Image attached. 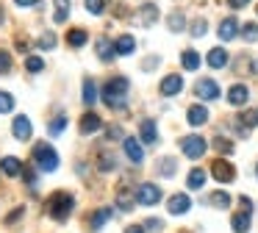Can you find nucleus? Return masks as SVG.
<instances>
[{
    "label": "nucleus",
    "mask_w": 258,
    "mask_h": 233,
    "mask_svg": "<svg viewBox=\"0 0 258 233\" xmlns=\"http://www.w3.org/2000/svg\"><path fill=\"white\" fill-rule=\"evenodd\" d=\"M131 83L128 78H111V81L103 86V103L108 105V108H125V94H128Z\"/></svg>",
    "instance_id": "obj_1"
},
{
    "label": "nucleus",
    "mask_w": 258,
    "mask_h": 233,
    "mask_svg": "<svg viewBox=\"0 0 258 233\" xmlns=\"http://www.w3.org/2000/svg\"><path fill=\"white\" fill-rule=\"evenodd\" d=\"M73 205H75L73 194H67V192H53L50 197H47V203H45V211L50 214V219L64 222L70 214H73Z\"/></svg>",
    "instance_id": "obj_2"
},
{
    "label": "nucleus",
    "mask_w": 258,
    "mask_h": 233,
    "mask_svg": "<svg viewBox=\"0 0 258 233\" xmlns=\"http://www.w3.org/2000/svg\"><path fill=\"white\" fill-rule=\"evenodd\" d=\"M34 161H36V166H39L42 172H56V166H58V153L53 150V144H45V142H39V144H34Z\"/></svg>",
    "instance_id": "obj_3"
},
{
    "label": "nucleus",
    "mask_w": 258,
    "mask_h": 233,
    "mask_svg": "<svg viewBox=\"0 0 258 233\" xmlns=\"http://www.w3.org/2000/svg\"><path fill=\"white\" fill-rule=\"evenodd\" d=\"M180 150H183L186 158H200V155H206L208 144L203 136H197V133H191V136H183L180 139Z\"/></svg>",
    "instance_id": "obj_4"
},
{
    "label": "nucleus",
    "mask_w": 258,
    "mask_h": 233,
    "mask_svg": "<svg viewBox=\"0 0 258 233\" xmlns=\"http://www.w3.org/2000/svg\"><path fill=\"white\" fill-rule=\"evenodd\" d=\"M158 200H161V189H158L156 183H142V186L136 189V203H142V205H156Z\"/></svg>",
    "instance_id": "obj_5"
},
{
    "label": "nucleus",
    "mask_w": 258,
    "mask_h": 233,
    "mask_svg": "<svg viewBox=\"0 0 258 233\" xmlns=\"http://www.w3.org/2000/svg\"><path fill=\"white\" fill-rule=\"evenodd\" d=\"M211 175L217 178L219 183H230V181L236 178V169H233V164H228L225 158H217V161L211 164Z\"/></svg>",
    "instance_id": "obj_6"
},
{
    "label": "nucleus",
    "mask_w": 258,
    "mask_h": 233,
    "mask_svg": "<svg viewBox=\"0 0 258 233\" xmlns=\"http://www.w3.org/2000/svg\"><path fill=\"white\" fill-rule=\"evenodd\" d=\"M195 92H197V97H200V100H217L219 97V86H217L214 78H200L197 86H195Z\"/></svg>",
    "instance_id": "obj_7"
},
{
    "label": "nucleus",
    "mask_w": 258,
    "mask_h": 233,
    "mask_svg": "<svg viewBox=\"0 0 258 233\" xmlns=\"http://www.w3.org/2000/svg\"><path fill=\"white\" fill-rule=\"evenodd\" d=\"M191 208V200H189V194H172L169 197V203H167V211L172 216H180V214H186V211Z\"/></svg>",
    "instance_id": "obj_8"
},
{
    "label": "nucleus",
    "mask_w": 258,
    "mask_h": 233,
    "mask_svg": "<svg viewBox=\"0 0 258 233\" xmlns=\"http://www.w3.org/2000/svg\"><path fill=\"white\" fill-rule=\"evenodd\" d=\"M180 89H183V78H180V75H175V72H172V75H167V78L161 81L158 92H161L164 97H172V94H178Z\"/></svg>",
    "instance_id": "obj_9"
},
{
    "label": "nucleus",
    "mask_w": 258,
    "mask_h": 233,
    "mask_svg": "<svg viewBox=\"0 0 258 233\" xmlns=\"http://www.w3.org/2000/svg\"><path fill=\"white\" fill-rule=\"evenodd\" d=\"M247 97H250V89H247L244 83H236V86L228 89V103L236 105V108H239V105H244Z\"/></svg>",
    "instance_id": "obj_10"
},
{
    "label": "nucleus",
    "mask_w": 258,
    "mask_h": 233,
    "mask_svg": "<svg viewBox=\"0 0 258 233\" xmlns=\"http://www.w3.org/2000/svg\"><path fill=\"white\" fill-rule=\"evenodd\" d=\"M186 122H189L191 128H200L208 122V108L206 105H191L189 111H186Z\"/></svg>",
    "instance_id": "obj_11"
},
{
    "label": "nucleus",
    "mask_w": 258,
    "mask_h": 233,
    "mask_svg": "<svg viewBox=\"0 0 258 233\" xmlns=\"http://www.w3.org/2000/svg\"><path fill=\"white\" fill-rule=\"evenodd\" d=\"M236 36H239V22H236V17H228V20L219 22V39L222 42H230Z\"/></svg>",
    "instance_id": "obj_12"
},
{
    "label": "nucleus",
    "mask_w": 258,
    "mask_h": 233,
    "mask_svg": "<svg viewBox=\"0 0 258 233\" xmlns=\"http://www.w3.org/2000/svg\"><path fill=\"white\" fill-rule=\"evenodd\" d=\"M134 203H136V194L131 192L128 186H119L117 189V208L119 211H134Z\"/></svg>",
    "instance_id": "obj_13"
},
{
    "label": "nucleus",
    "mask_w": 258,
    "mask_h": 233,
    "mask_svg": "<svg viewBox=\"0 0 258 233\" xmlns=\"http://www.w3.org/2000/svg\"><path fill=\"white\" fill-rule=\"evenodd\" d=\"M0 169L6 172L9 178H17V175H23V169H25V164L20 158H14V155H6V158L0 161Z\"/></svg>",
    "instance_id": "obj_14"
},
{
    "label": "nucleus",
    "mask_w": 258,
    "mask_h": 233,
    "mask_svg": "<svg viewBox=\"0 0 258 233\" xmlns=\"http://www.w3.org/2000/svg\"><path fill=\"white\" fill-rule=\"evenodd\" d=\"M103 125V120L95 114V111H86L84 116H81V133H97Z\"/></svg>",
    "instance_id": "obj_15"
},
{
    "label": "nucleus",
    "mask_w": 258,
    "mask_h": 233,
    "mask_svg": "<svg viewBox=\"0 0 258 233\" xmlns=\"http://www.w3.org/2000/svg\"><path fill=\"white\" fill-rule=\"evenodd\" d=\"M31 131H34V128H31V120L28 116H14V122H12V133L17 139H31Z\"/></svg>",
    "instance_id": "obj_16"
},
{
    "label": "nucleus",
    "mask_w": 258,
    "mask_h": 233,
    "mask_svg": "<svg viewBox=\"0 0 258 233\" xmlns=\"http://www.w3.org/2000/svg\"><path fill=\"white\" fill-rule=\"evenodd\" d=\"M95 50H97V55H100V61H111L114 55H117V47L108 42V36H100V39H97V42H95Z\"/></svg>",
    "instance_id": "obj_17"
},
{
    "label": "nucleus",
    "mask_w": 258,
    "mask_h": 233,
    "mask_svg": "<svg viewBox=\"0 0 258 233\" xmlns=\"http://www.w3.org/2000/svg\"><path fill=\"white\" fill-rule=\"evenodd\" d=\"M139 133H142V142L145 144H156L158 142V131H156V122L153 120H145L139 125Z\"/></svg>",
    "instance_id": "obj_18"
},
{
    "label": "nucleus",
    "mask_w": 258,
    "mask_h": 233,
    "mask_svg": "<svg viewBox=\"0 0 258 233\" xmlns=\"http://www.w3.org/2000/svg\"><path fill=\"white\" fill-rule=\"evenodd\" d=\"M125 153H128V158L134 161V164H142V161H145V150H142V144L136 142V139H125Z\"/></svg>",
    "instance_id": "obj_19"
},
{
    "label": "nucleus",
    "mask_w": 258,
    "mask_h": 233,
    "mask_svg": "<svg viewBox=\"0 0 258 233\" xmlns=\"http://www.w3.org/2000/svg\"><path fill=\"white\" fill-rule=\"evenodd\" d=\"M97 169L100 172H114L117 169V158H114V153L100 150V153H97Z\"/></svg>",
    "instance_id": "obj_20"
},
{
    "label": "nucleus",
    "mask_w": 258,
    "mask_h": 233,
    "mask_svg": "<svg viewBox=\"0 0 258 233\" xmlns=\"http://www.w3.org/2000/svg\"><path fill=\"white\" fill-rule=\"evenodd\" d=\"M114 47H117V55H131L136 50V42H134V36H131V33H122V36L114 42Z\"/></svg>",
    "instance_id": "obj_21"
},
{
    "label": "nucleus",
    "mask_w": 258,
    "mask_h": 233,
    "mask_svg": "<svg viewBox=\"0 0 258 233\" xmlns=\"http://www.w3.org/2000/svg\"><path fill=\"white\" fill-rule=\"evenodd\" d=\"M230 225H233V233H247L250 230V211H239V214H233Z\"/></svg>",
    "instance_id": "obj_22"
},
{
    "label": "nucleus",
    "mask_w": 258,
    "mask_h": 233,
    "mask_svg": "<svg viewBox=\"0 0 258 233\" xmlns=\"http://www.w3.org/2000/svg\"><path fill=\"white\" fill-rule=\"evenodd\" d=\"M108 219H111V208H100V211H95V214H92L89 227H92V230H100Z\"/></svg>",
    "instance_id": "obj_23"
},
{
    "label": "nucleus",
    "mask_w": 258,
    "mask_h": 233,
    "mask_svg": "<svg viewBox=\"0 0 258 233\" xmlns=\"http://www.w3.org/2000/svg\"><path fill=\"white\" fill-rule=\"evenodd\" d=\"M156 20H158V9L153 3H145V6H142V11H139V22H142V25H153Z\"/></svg>",
    "instance_id": "obj_24"
},
{
    "label": "nucleus",
    "mask_w": 258,
    "mask_h": 233,
    "mask_svg": "<svg viewBox=\"0 0 258 233\" xmlns=\"http://www.w3.org/2000/svg\"><path fill=\"white\" fill-rule=\"evenodd\" d=\"M208 64H211L214 70H219V67H225V64H228V53H225L222 47H214V50H208Z\"/></svg>",
    "instance_id": "obj_25"
},
{
    "label": "nucleus",
    "mask_w": 258,
    "mask_h": 233,
    "mask_svg": "<svg viewBox=\"0 0 258 233\" xmlns=\"http://www.w3.org/2000/svg\"><path fill=\"white\" fill-rule=\"evenodd\" d=\"M86 39H89V33H86L84 28H73V31H67V42L73 44V47H84Z\"/></svg>",
    "instance_id": "obj_26"
},
{
    "label": "nucleus",
    "mask_w": 258,
    "mask_h": 233,
    "mask_svg": "<svg viewBox=\"0 0 258 233\" xmlns=\"http://www.w3.org/2000/svg\"><path fill=\"white\" fill-rule=\"evenodd\" d=\"M180 64H183V70H197V67H200V53H197V50H183Z\"/></svg>",
    "instance_id": "obj_27"
},
{
    "label": "nucleus",
    "mask_w": 258,
    "mask_h": 233,
    "mask_svg": "<svg viewBox=\"0 0 258 233\" xmlns=\"http://www.w3.org/2000/svg\"><path fill=\"white\" fill-rule=\"evenodd\" d=\"M189 189H203L206 186V169H200V166H195V169L189 172Z\"/></svg>",
    "instance_id": "obj_28"
},
{
    "label": "nucleus",
    "mask_w": 258,
    "mask_h": 233,
    "mask_svg": "<svg viewBox=\"0 0 258 233\" xmlns=\"http://www.w3.org/2000/svg\"><path fill=\"white\" fill-rule=\"evenodd\" d=\"M84 103L86 105L97 103V83L92 81V78H86V81H84Z\"/></svg>",
    "instance_id": "obj_29"
},
{
    "label": "nucleus",
    "mask_w": 258,
    "mask_h": 233,
    "mask_svg": "<svg viewBox=\"0 0 258 233\" xmlns=\"http://www.w3.org/2000/svg\"><path fill=\"white\" fill-rule=\"evenodd\" d=\"M167 25H169V31H172V33H180L186 28V17L180 14V11H172V14H169V20H167Z\"/></svg>",
    "instance_id": "obj_30"
},
{
    "label": "nucleus",
    "mask_w": 258,
    "mask_h": 233,
    "mask_svg": "<svg viewBox=\"0 0 258 233\" xmlns=\"http://www.w3.org/2000/svg\"><path fill=\"white\" fill-rule=\"evenodd\" d=\"M53 3H56V17H53V20H56V22H64V20L70 17L73 3H70V0H53Z\"/></svg>",
    "instance_id": "obj_31"
},
{
    "label": "nucleus",
    "mask_w": 258,
    "mask_h": 233,
    "mask_svg": "<svg viewBox=\"0 0 258 233\" xmlns=\"http://www.w3.org/2000/svg\"><path fill=\"white\" fill-rule=\"evenodd\" d=\"M208 203H211L214 208H228V205H230V194L228 192H214L211 197H208Z\"/></svg>",
    "instance_id": "obj_32"
},
{
    "label": "nucleus",
    "mask_w": 258,
    "mask_h": 233,
    "mask_svg": "<svg viewBox=\"0 0 258 233\" xmlns=\"http://www.w3.org/2000/svg\"><path fill=\"white\" fill-rule=\"evenodd\" d=\"M241 36H244V42H258V22H244Z\"/></svg>",
    "instance_id": "obj_33"
},
{
    "label": "nucleus",
    "mask_w": 258,
    "mask_h": 233,
    "mask_svg": "<svg viewBox=\"0 0 258 233\" xmlns=\"http://www.w3.org/2000/svg\"><path fill=\"white\" fill-rule=\"evenodd\" d=\"M158 172H161L164 178H172L175 175V158H161L158 161Z\"/></svg>",
    "instance_id": "obj_34"
},
{
    "label": "nucleus",
    "mask_w": 258,
    "mask_h": 233,
    "mask_svg": "<svg viewBox=\"0 0 258 233\" xmlns=\"http://www.w3.org/2000/svg\"><path fill=\"white\" fill-rule=\"evenodd\" d=\"M206 31H208V22L203 20V17H197V20L191 22V36L200 39V36H206Z\"/></svg>",
    "instance_id": "obj_35"
},
{
    "label": "nucleus",
    "mask_w": 258,
    "mask_h": 233,
    "mask_svg": "<svg viewBox=\"0 0 258 233\" xmlns=\"http://www.w3.org/2000/svg\"><path fill=\"white\" fill-rule=\"evenodd\" d=\"M25 70H28V72L45 70V59H42V55H28V61H25Z\"/></svg>",
    "instance_id": "obj_36"
},
{
    "label": "nucleus",
    "mask_w": 258,
    "mask_h": 233,
    "mask_svg": "<svg viewBox=\"0 0 258 233\" xmlns=\"http://www.w3.org/2000/svg\"><path fill=\"white\" fill-rule=\"evenodd\" d=\"M14 111V97L9 92H0V114H9Z\"/></svg>",
    "instance_id": "obj_37"
},
{
    "label": "nucleus",
    "mask_w": 258,
    "mask_h": 233,
    "mask_svg": "<svg viewBox=\"0 0 258 233\" xmlns=\"http://www.w3.org/2000/svg\"><path fill=\"white\" fill-rule=\"evenodd\" d=\"M214 147H217L222 155H230V153H233V144H230V139H222V136L214 139Z\"/></svg>",
    "instance_id": "obj_38"
},
{
    "label": "nucleus",
    "mask_w": 258,
    "mask_h": 233,
    "mask_svg": "<svg viewBox=\"0 0 258 233\" xmlns=\"http://www.w3.org/2000/svg\"><path fill=\"white\" fill-rule=\"evenodd\" d=\"M36 44H39L42 50H53V47H56V36H53L50 31H45V33L39 36V42H36Z\"/></svg>",
    "instance_id": "obj_39"
},
{
    "label": "nucleus",
    "mask_w": 258,
    "mask_h": 233,
    "mask_svg": "<svg viewBox=\"0 0 258 233\" xmlns=\"http://www.w3.org/2000/svg\"><path fill=\"white\" fill-rule=\"evenodd\" d=\"M86 11L89 14H103V9H106V0H84Z\"/></svg>",
    "instance_id": "obj_40"
},
{
    "label": "nucleus",
    "mask_w": 258,
    "mask_h": 233,
    "mask_svg": "<svg viewBox=\"0 0 258 233\" xmlns=\"http://www.w3.org/2000/svg\"><path fill=\"white\" fill-rule=\"evenodd\" d=\"M64 128H67V116H56V120L50 122V128H47V131H50L53 136H58V133H61Z\"/></svg>",
    "instance_id": "obj_41"
},
{
    "label": "nucleus",
    "mask_w": 258,
    "mask_h": 233,
    "mask_svg": "<svg viewBox=\"0 0 258 233\" xmlns=\"http://www.w3.org/2000/svg\"><path fill=\"white\" fill-rule=\"evenodd\" d=\"M9 70H12V55H9L6 50H0V75L9 72Z\"/></svg>",
    "instance_id": "obj_42"
},
{
    "label": "nucleus",
    "mask_w": 258,
    "mask_h": 233,
    "mask_svg": "<svg viewBox=\"0 0 258 233\" xmlns=\"http://www.w3.org/2000/svg\"><path fill=\"white\" fill-rule=\"evenodd\" d=\"M23 175H25V183H28L31 189H36V172L31 169L28 164H25V169H23Z\"/></svg>",
    "instance_id": "obj_43"
},
{
    "label": "nucleus",
    "mask_w": 258,
    "mask_h": 233,
    "mask_svg": "<svg viewBox=\"0 0 258 233\" xmlns=\"http://www.w3.org/2000/svg\"><path fill=\"white\" fill-rule=\"evenodd\" d=\"M106 136H108V139H122V128H119V125L108 128V131H106Z\"/></svg>",
    "instance_id": "obj_44"
},
{
    "label": "nucleus",
    "mask_w": 258,
    "mask_h": 233,
    "mask_svg": "<svg viewBox=\"0 0 258 233\" xmlns=\"http://www.w3.org/2000/svg\"><path fill=\"white\" fill-rule=\"evenodd\" d=\"M239 205H241V211H252V200L247 197V194H241V197H239Z\"/></svg>",
    "instance_id": "obj_45"
},
{
    "label": "nucleus",
    "mask_w": 258,
    "mask_h": 233,
    "mask_svg": "<svg viewBox=\"0 0 258 233\" xmlns=\"http://www.w3.org/2000/svg\"><path fill=\"white\" fill-rule=\"evenodd\" d=\"M20 216H23V208H14V211H12V214H9V216H6V222H9V225H14V222H17V219H20Z\"/></svg>",
    "instance_id": "obj_46"
},
{
    "label": "nucleus",
    "mask_w": 258,
    "mask_h": 233,
    "mask_svg": "<svg viewBox=\"0 0 258 233\" xmlns=\"http://www.w3.org/2000/svg\"><path fill=\"white\" fill-rule=\"evenodd\" d=\"M145 227H150V230H161L164 222H161V219H147V222H145Z\"/></svg>",
    "instance_id": "obj_47"
},
{
    "label": "nucleus",
    "mask_w": 258,
    "mask_h": 233,
    "mask_svg": "<svg viewBox=\"0 0 258 233\" xmlns=\"http://www.w3.org/2000/svg\"><path fill=\"white\" fill-rule=\"evenodd\" d=\"M247 3H250V0H228V6H230V9H244Z\"/></svg>",
    "instance_id": "obj_48"
},
{
    "label": "nucleus",
    "mask_w": 258,
    "mask_h": 233,
    "mask_svg": "<svg viewBox=\"0 0 258 233\" xmlns=\"http://www.w3.org/2000/svg\"><path fill=\"white\" fill-rule=\"evenodd\" d=\"M14 3H17V6H36L39 0H14Z\"/></svg>",
    "instance_id": "obj_49"
},
{
    "label": "nucleus",
    "mask_w": 258,
    "mask_h": 233,
    "mask_svg": "<svg viewBox=\"0 0 258 233\" xmlns=\"http://www.w3.org/2000/svg\"><path fill=\"white\" fill-rule=\"evenodd\" d=\"M17 50H23V53H25V50H28V42H25V39H17Z\"/></svg>",
    "instance_id": "obj_50"
},
{
    "label": "nucleus",
    "mask_w": 258,
    "mask_h": 233,
    "mask_svg": "<svg viewBox=\"0 0 258 233\" xmlns=\"http://www.w3.org/2000/svg\"><path fill=\"white\" fill-rule=\"evenodd\" d=\"M125 233H145V227H139V225H131Z\"/></svg>",
    "instance_id": "obj_51"
},
{
    "label": "nucleus",
    "mask_w": 258,
    "mask_h": 233,
    "mask_svg": "<svg viewBox=\"0 0 258 233\" xmlns=\"http://www.w3.org/2000/svg\"><path fill=\"white\" fill-rule=\"evenodd\" d=\"M3 20H6V14H3V6H0V22H3Z\"/></svg>",
    "instance_id": "obj_52"
},
{
    "label": "nucleus",
    "mask_w": 258,
    "mask_h": 233,
    "mask_svg": "<svg viewBox=\"0 0 258 233\" xmlns=\"http://www.w3.org/2000/svg\"><path fill=\"white\" fill-rule=\"evenodd\" d=\"M180 233H189V230H180Z\"/></svg>",
    "instance_id": "obj_53"
},
{
    "label": "nucleus",
    "mask_w": 258,
    "mask_h": 233,
    "mask_svg": "<svg viewBox=\"0 0 258 233\" xmlns=\"http://www.w3.org/2000/svg\"><path fill=\"white\" fill-rule=\"evenodd\" d=\"M255 172H258V169H255Z\"/></svg>",
    "instance_id": "obj_54"
}]
</instances>
